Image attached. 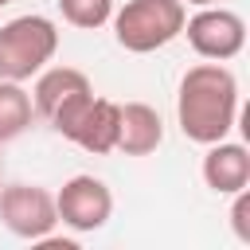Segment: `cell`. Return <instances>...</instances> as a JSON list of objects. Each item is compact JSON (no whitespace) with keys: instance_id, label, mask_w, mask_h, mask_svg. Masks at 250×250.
Wrapping results in <instances>:
<instances>
[{"instance_id":"cell-4","label":"cell","mask_w":250,"mask_h":250,"mask_svg":"<svg viewBox=\"0 0 250 250\" xmlns=\"http://www.w3.org/2000/svg\"><path fill=\"white\" fill-rule=\"evenodd\" d=\"M180 35H188L191 51L199 59H211V62H227V59H234L246 47V23H242V16L230 12V8H219V4H207L191 20H184Z\"/></svg>"},{"instance_id":"cell-1","label":"cell","mask_w":250,"mask_h":250,"mask_svg":"<svg viewBox=\"0 0 250 250\" xmlns=\"http://www.w3.org/2000/svg\"><path fill=\"white\" fill-rule=\"evenodd\" d=\"M176 121L188 141L215 145L238 121V78L223 62H199L180 78L176 94Z\"/></svg>"},{"instance_id":"cell-13","label":"cell","mask_w":250,"mask_h":250,"mask_svg":"<svg viewBox=\"0 0 250 250\" xmlns=\"http://www.w3.org/2000/svg\"><path fill=\"white\" fill-rule=\"evenodd\" d=\"M230 230L238 242L250 246V191H234V203H230Z\"/></svg>"},{"instance_id":"cell-5","label":"cell","mask_w":250,"mask_h":250,"mask_svg":"<svg viewBox=\"0 0 250 250\" xmlns=\"http://www.w3.org/2000/svg\"><path fill=\"white\" fill-rule=\"evenodd\" d=\"M55 211H59V223L78 230V234H94L109 223L113 215V191L105 188V180L98 176H70L59 195H55Z\"/></svg>"},{"instance_id":"cell-11","label":"cell","mask_w":250,"mask_h":250,"mask_svg":"<svg viewBox=\"0 0 250 250\" xmlns=\"http://www.w3.org/2000/svg\"><path fill=\"white\" fill-rule=\"evenodd\" d=\"M31 117H35V105H31V94L23 90V82L0 78V145L27 133Z\"/></svg>"},{"instance_id":"cell-9","label":"cell","mask_w":250,"mask_h":250,"mask_svg":"<svg viewBox=\"0 0 250 250\" xmlns=\"http://www.w3.org/2000/svg\"><path fill=\"white\" fill-rule=\"evenodd\" d=\"M164 141V121L148 102H129L121 105V121H117V148L125 156H148L156 152Z\"/></svg>"},{"instance_id":"cell-3","label":"cell","mask_w":250,"mask_h":250,"mask_svg":"<svg viewBox=\"0 0 250 250\" xmlns=\"http://www.w3.org/2000/svg\"><path fill=\"white\" fill-rule=\"evenodd\" d=\"M59 51V27L47 16H16L0 23V78L27 82Z\"/></svg>"},{"instance_id":"cell-15","label":"cell","mask_w":250,"mask_h":250,"mask_svg":"<svg viewBox=\"0 0 250 250\" xmlns=\"http://www.w3.org/2000/svg\"><path fill=\"white\" fill-rule=\"evenodd\" d=\"M4 4H12V0H0V8H4Z\"/></svg>"},{"instance_id":"cell-12","label":"cell","mask_w":250,"mask_h":250,"mask_svg":"<svg viewBox=\"0 0 250 250\" xmlns=\"http://www.w3.org/2000/svg\"><path fill=\"white\" fill-rule=\"evenodd\" d=\"M59 12L66 23H74L82 31H98L102 23H109L113 0H59Z\"/></svg>"},{"instance_id":"cell-7","label":"cell","mask_w":250,"mask_h":250,"mask_svg":"<svg viewBox=\"0 0 250 250\" xmlns=\"http://www.w3.org/2000/svg\"><path fill=\"white\" fill-rule=\"evenodd\" d=\"M203 184L215 191V195H234L250 184V152L246 145L238 141H215L207 145V156H203Z\"/></svg>"},{"instance_id":"cell-10","label":"cell","mask_w":250,"mask_h":250,"mask_svg":"<svg viewBox=\"0 0 250 250\" xmlns=\"http://www.w3.org/2000/svg\"><path fill=\"white\" fill-rule=\"evenodd\" d=\"M78 90H90V78L78 66H51V70H39L35 90H31V105H35L39 117H51L55 105H62Z\"/></svg>"},{"instance_id":"cell-2","label":"cell","mask_w":250,"mask_h":250,"mask_svg":"<svg viewBox=\"0 0 250 250\" xmlns=\"http://www.w3.org/2000/svg\"><path fill=\"white\" fill-rule=\"evenodd\" d=\"M113 35L125 51L133 55H148L168 47L188 20V4L184 0H125V8H117L113 16Z\"/></svg>"},{"instance_id":"cell-6","label":"cell","mask_w":250,"mask_h":250,"mask_svg":"<svg viewBox=\"0 0 250 250\" xmlns=\"http://www.w3.org/2000/svg\"><path fill=\"white\" fill-rule=\"evenodd\" d=\"M0 223L16 234V238H43L55 230L59 211H55V195L39 184H8L0 191Z\"/></svg>"},{"instance_id":"cell-8","label":"cell","mask_w":250,"mask_h":250,"mask_svg":"<svg viewBox=\"0 0 250 250\" xmlns=\"http://www.w3.org/2000/svg\"><path fill=\"white\" fill-rule=\"evenodd\" d=\"M117 121H121V105L109 102V98H90V105L82 109L78 125L70 129L66 141H74L78 148L102 156V152H113L117 148Z\"/></svg>"},{"instance_id":"cell-14","label":"cell","mask_w":250,"mask_h":250,"mask_svg":"<svg viewBox=\"0 0 250 250\" xmlns=\"http://www.w3.org/2000/svg\"><path fill=\"white\" fill-rule=\"evenodd\" d=\"M184 4H195V8H207V4H219V0H184Z\"/></svg>"}]
</instances>
